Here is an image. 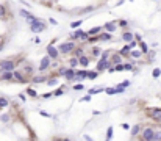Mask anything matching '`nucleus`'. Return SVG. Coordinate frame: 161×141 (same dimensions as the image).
Masks as SVG:
<instances>
[{
  "mask_svg": "<svg viewBox=\"0 0 161 141\" xmlns=\"http://www.w3.org/2000/svg\"><path fill=\"white\" fill-rule=\"evenodd\" d=\"M30 27V32L33 33H42L44 30H47V25H45L44 21H41V19H38L36 22H32V24H28Z\"/></svg>",
  "mask_w": 161,
  "mask_h": 141,
  "instance_id": "1",
  "label": "nucleus"
},
{
  "mask_svg": "<svg viewBox=\"0 0 161 141\" xmlns=\"http://www.w3.org/2000/svg\"><path fill=\"white\" fill-rule=\"evenodd\" d=\"M75 47H77V44L74 43V39L72 41H67V43H63V44H60V52L63 53V55H69V53H72L75 50Z\"/></svg>",
  "mask_w": 161,
  "mask_h": 141,
  "instance_id": "2",
  "label": "nucleus"
},
{
  "mask_svg": "<svg viewBox=\"0 0 161 141\" xmlns=\"http://www.w3.org/2000/svg\"><path fill=\"white\" fill-rule=\"evenodd\" d=\"M17 64L14 60H2L0 61V71L5 72V71H16Z\"/></svg>",
  "mask_w": 161,
  "mask_h": 141,
  "instance_id": "3",
  "label": "nucleus"
},
{
  "mask_svg": "<svg viewBox=\"0 0 161 141\" xmlns=\"http://www.w3.org/2000/svg\"><path fill=\"white\" fill-rule=\"evenodd\" d=\"M52 66V58L49 55H45V56H42L41 58V61H39V67H38V71L39 72H45L49 69V67Z\"/></svg>",
  "mask_w": 161,
  "mask_h": 141,
  "instance_id": "4",
  "label": "nucleus"
},
{
  "mask_svg": "<svg viewBox=\"0 0 161 141\" xmlns=\"http://www.w3.org/2000/svg\"><path fill=\"white\" fill-rule=\"evenodd\" d=\"M111 66H113V61H111V60L99 58V63H97V66H95V69L99 72H105V71H108V67H111Z\"/></svg>",
  "mask_w": 161,
  "mask_h": 141,
  "instance_id": "5",
  "label": "nucleus"
},
{
  "mask_svg": "<svg viewBox=\"0 0 161 141\" xmlns=\"http://www.w3.org/2000/svg\"><path fill=\"white\" fill-rule=\"evenodd\" d=\"M155 132L156 130H153L152 127H147V129L143 130V133H141V138H143L144 141H153L155 140Z\"/></svg>",
  "mask_w": 161,
  "mask_h": 141,
  "instance_id": "6",
  "label": "nucleus"
},
{
  "mask_svg": "<svg viewBox=\"0 0 161 141\" xmlns=\"http://www.w3.org/2000/svg\"><path fill=\"white\" fill-rule=\"evenodd\" d=\"M60 53H61V52H60V49L53 47V43H50V44L47 45V55L50 56L52 60H56V58L60 56Z\"/></svg>",
  "mask_w": 161,
  "mask_h": 141,
  "instance_id": "7",
  "label": "nucleus"
},
{
  "mask_svg": "<svg viewBox=\"0 0 161 141\" xmlns=\"http://www.w3.org/2000/svg\"><path fill=\"white\" fill-rule=\"evenodd\" d=\"M149 115L153 121H156V122H161V108H152L149 110Z\"/></svg>",
  "mask_w": 161,
  "mask_h": 141,
  "instance_id": "8",
  "label": "nucleus"
},
{
  "mask_svg": "<svg viewBox=\"0 0 161 141\" xmlns=\"http://www.w3.org/2000/svg\"><path fill=\"white\" fill-rule=\"evenodd\" d=\"M117 22L116 21H110V22H106V24H103V30H106V32H110V33H114L117 30Z\"/></svg>",
  "mask_w": 161,
  "mask_h": 141,
  "instance_id": "9",
  "label": "nucleus"
},
{
  "mask_svg": "<svg viewBox=\"0 0 161 141\" xmlns=\"http://www.w3.org/2000/svg\"><path fill=\"white\" fill-rule=\"evenodd\" d=\"M85 78H88V71L86 69H78L75 72V77H74L72 82H80V80H85Z\"/></svg>",
  "mask_w": 161,
  "mask_h": 141,
  "instance_id": "10",
  "label": "nucleus"
},
{
  "mask_svg": "<svg viewBox=\"0 0 161 141\" xmlns=\"http://www.w3.org/2000/svg\"><path fill=\"white\" fill-rule=\"evenodd\" d=\"M75 72H77V69L75 67H67L66 69V72H64V78L67 80V82H72V80H74V77H75Z\"/></svg>",
  "mask_w": 161,
  "mask_h": 141,
  "instance_id": "11",
  "label": "nucleus"
},
{
  "mask_svg": "<svg viewBox=\"0 0 161 141\" xmlns=\"http://www.w3.org/2000/svg\"><path fill=\"white\" fill-rule=\"evenodd\" d=\"M32 82L34 83V85H41V83H45L47 82V77L41 72L39 75H34V77H32Z\"/></svg>",
  "mask_w": 161,
  "mask_h": 141,
  "instance_id": "12",
  "label": "nucleus"
},
{
  "mask_svg": "<svg viewBox=\"0 0 161 141\" xmlns=\"http://www.w3.org/2000/svg\"><path fill=\"white\" fill-rule=\"evenodd\" d=\"M0 80H5V82H11V80H14V71H5V72H2Z\"/></svg>",
  "mask_w": 161,
  "mask_h": 141,
  "instance_id": "13",
  "label": "nucleus"
},
{
  "mask_svg": "<svg viewBox=\"0 0 161 141\" xmlns=\"http://www.w3.org/2000/svg\"><path fill=\"white\" fill-rule=\"evenodd\" d=\"M132 50H133V49L130 47V44L127 43V44H125L119 52H121V55H122V56H127V58H128V56H132Z\"/></svg>",
  "mask_w": 161,
  "mask_h": 141,
  "instance_id": "14",
  "label": "nucleus"
},
{
  "mask_svg": "<svg viewBox=\"0 0 161 141\" xmlns=\"http://www.w3.org/2000/svg\"><path fill=\"white\" fill-rule=\"evenodd\" d=\"M122 39H124V43H130V41L135 39V33H132L130 30H125V32L122 33Z\"/></svg>",
  "mask_w": 161,
  "mask_h": 141,
  "instance_id": "15",
  "label": "nucleus"
},
{
  "mask_svg": "<svg viewBox=\"0 0 161 141\" xmlns=\"http://www.w3.org/2000/svg\"><path fill=\"white\" fill-rule=\"evenodd\" d=\"M78 61H80V66H82V67H88V66H89L91 58L88 55H82V56H78Z\"/></svg>",
  "mask_w": 161,
  "mask_h": 141,
  "instance_id": "16",
  "label": "nucleus"
},
{
  "mask_svg": "<svg viewBox=\"0 0 161 141\" xmlns=\"http://www.w3.org/2000/svg\"><path fill=\"white\" fill-rule=\"evenodd\" d=\"M14 80H16L17 83H27V82H28V80L24 77V74L19 72V71H14Z\"/></svg>",
  "mask_w": 161,
  "mask_h": 141,
  "instance_id": "17",
  "label": "nucleus"
},
{
  "mask_svg": "<svg viewBox=\"0 0 161 141\" xmlns=\"http://www.w3.org/2000/svg\"><path fill=\"white\" fill-rule=\"evenodd\" d=\"M102 30H103V27H100V25H99V27H92V28H89V30H88V35H89V36L100 35V33H102Z\"/></svg>",
  "mask_w": 161,
  "mask_h": 141,
  "instance_id": "18",
  "label": "nucleus"
},
{
  "mask_svg": "<svg viewBox=\"0 0 161 141\" xmlns=\"http://www.w3.org/2000/svg\"><path fill=\"white\" fill-rule=\"evenodd\" d=\"M113 39V36H111L110 32H106V30H103V32L100 33V41H111Z\"/></svg>",
  "mask_w": 161,
  "mask_h": 141,
  "instance_id": "19",
  "label": "nucleus"
},
{
  "mask_svg": "<svg viewBox=\"0 0 161 141\" xmlns=\"http://www.w3.org/2000/svg\"><path fill=\"white\" fill-rule=\"evenodd\" d=\"M141 130H143V129H141V125L136 124V125H133V127H132V132H130V133H132V136L135 138V136H138L141 133Z\"/></svg>",
  "mask_w": 161,
  "mask_h": 141,
  "instance_id": "20",
  "label": "nucleus"
},
{
  "mask_svg": "<svg viewBox=\"0 0 161 141\" xmlns=\"http://www.w3.org/2000/svg\"><path fill=\"white\" fill-rule=\"evenodd\" d=\"M111 61H113V64L122 63V55H121V52H119V53H114V55H111Z\"/></svg>",
  "mask_w": 161,
  "mask_h": 141,
  "instance_id": "21",
  "label": "nucleus"
},
{
  "mask_svg": "<svg viewBox=\"0 0 161 141\" xmlns=\"http://www.w3.org/2000/svg\"><path fill=\"white\" fill-rule=\"evenodd\" d=\"M83 33H85L83 30H75V32H72V33H71V39H74V41H75V39H80Z\"/></svg>",
  "mask_w": 161,
  "mask_h": 141,
  "instance_id": "22",
  "label": "nucleus"
},
{
  "mask_svg": "<svg viewBox=\"0 0 161 141\" xmlns=\"http://www.w3.org/2000/svg\"><path fill=\"white\" fill-rule=\"evenodd\" d=\"M99 74H100V72H99L97 69H95V71H88V78H89V80H95L99 77Z\"/></svg>",
  "mask_w": 161,
  "mask_h": 141,
  "instance_id": "23",
  "label": "nucleus"
},
{
  "mask_svg": "<svg viewBox=\"0 0 161 141\" xmlns=\"http://www.w3.org/2000/svg\"><path fill=\"white\" fill-rule=\"evenodd\" d=\"M143 55H144V52L141 50V49L139 50H132V58H135V60H139Z\"/></svg>",
  "mask_w": 161,
  "mask_h": 141,
  "instance_id": "24",
  "label": "nucleus"
},
{
  "mask_svg": "<svg viewBox=\"0 0 161 141\" xmlns=\"http://www.w3.org/2000/svg\"><path fill=\"white\" fill-rule=\"evenodd\" d=\"M27 94H28L30 97H39V94H38V91L36 89H33V88H27V91H25Z\"/></svg>",
  "mask_w": 161,
  "mask_h": 141,
  "instance_id": "25",
  "label": "nucleus"
},
{
  "mask_svg": "<svg viewBox=\"0 0 161 141\" xmlns=\"http://www.w3.org/2000/svg\"><path fill=\"white\" fill-rule=\"evenodd\" d=\"M78 64H80V61H78V56H74V58H71V60H69V66L77 67Z\"/></svg>",
  "mask_w": 161,
  "mask_h": 141,
  "instance_id": "26",
  "label": "nucleus"
},
{
  "mask_svg": "<svg viewBox=\"0 0 161 141\" xmlns=\"http://www.w3.org/2000/svg\"><path fill=\"white\" fill-rule=\"evenodd\" d=\"M45 83H47L49 86H52V88H53V86L58 85V78H56V77H53V78H47V82H45Z\"/></svg>",
  "mask_w": 161,
  "mask_h": 141,
  "instance_id": "27",
  "label": "nucleus"
},
{
  "mask_svg": "<svg viewBox=\"0 0 161 141\" xmlns=\"http://www.w3.org/2000/svg\"><path fill=\"white\" fill-rule=\"evenodd\" d=\"M139 49L144 52V55H147V53H149V47H147V44H145L144 41H139Z\"/></svg>",
  "mask_w": 161,
  "mask_h": 141,
  "instance_id": "28",
  "label": "nucleus"
},
{
  "mask_svg": "<svg viewBox=\"0 0 161 141\" xmlns=\"http://www.w3.org/2000/svg\"><path fill=\"white\" fill-rule=\"evenodd\" d=\"M72 53H74V56H82L85 55V50H83V47H75V50Z\"/></svg>",
  "mask_w": 161,
  "mask_h": 141,
  "instance_id": "29",
  "label": "nucleus"
},
{
  "mask_svg": "<svg viewBox=\"0 0 161 141\" xmlns=\"http://www.w3.org/2000/svg\"><path fill=\"white\" fill-rule=\"evenodd\" d=\"M100 55H102V49L100 47H92V56L100 58Z\"/></svg>",
  "mask_w": 161,
  "mask_h": 141,
  "instance_id": "30",
  "label": "nucleus"
},
{
  "mask_svg": "<svg viewBox=\"0 0 161 141\" xmlns=\"http://www.w3.org/2000/svg\"><path fill=\"white\" fill-rule=\"evenodd\" d=\"M105 93L108 94V96H114V94H117L116 86H113V88H105Z\"/></svg>",
  "mask_w": 161,
  "mask_h": 141,
  "instance_id": "31",
  "label": "nucleus"
},
{
  "mask_svg": "<svg viewBox=\"0 0 161 141\" xmlns=\"http://www.w3.org/2000/svg\"><path fill=\"white\" fill-rule=\"evenodd\" d=\"M100 58H102V60H111V52H110V50H105V52H102Z\"/></svg>",
  "mask_w": 161,
  "mask_h": 141,
  "instance_id": "32",
  "label": "nucleus"
},
{
  "mask_svg": "<svg viewBox=\"0 0 161 141\" xmlns=\"http://www.w3.org/2000/svg\"><path fill=\"white\" fill-rule=\"evenodd\" d=\"M8 105H10L8 99H5V97H0V108H5V107H8Z\"/></svg>",
  "mask_w": 161,
  "mask_h": 141,
  "instance_id": "33",
  "label": "nucleus"
},
{
  "mask_svg": "<svg viewBox=\"0 0 161 141\" xmlns=\"http://www.w3.org/2000/svg\"><path fill=\"white\" fill-rule=\"evenodd\" d=\"M160 75H161V69H160V67H155V69L152 71V77L153 78H158Z\"/></svg>",
  "mask_w": 161,
  "mask_h": 141,
  "instance_id": "34",
  "label": "nucleus"
},
{
  "mask_svg": "<svg viewBox=\"0 0 161 141\" xmlns=\"http://www.w3.org/2000/svg\"><path fill=\"white\" fill-rule=\"evenodd\" d=\"M82 24H83L82 19H80V21H74V22L71 24V28H80V25H82Z\"/></svg>",
  "mask_w": 161,
  "mask_h": 141,
  "instance_id": "35",
  "label": "nucleus"
},
{
  "mask_svg": "<svg viewBox=\"0 0 161 141\" xmlns=\"http://www.w3.org/2000/svg\"><path fill=\"white\" fill-rule=\"evenodd\" d=\"M113 133H114V129L113 127H108V129H106V140H111V138H113Z\"/></svg>",
  "mask_w": 161,
  "mask_h": 141,
  "instance_id": "36",
  "label": "nucleus"
},
{
  "mask_svg": "<svg viewBox=\"0 0 161 141\" xmlns=\"http://www.w3.org/2000/svg\"><path fill=\"white\" fill-rule=\"evenodd\" d=\"M63 94H64V89L63 88H58V89L53 91V96H55V97H60V96H63Z\"/></svg>",
  "mask_w": 161,
  "mask_h": 141,
  "instance_id": "37",
  "label": "nucleus"
},
{
  "mask_svg": "<svg viewBox=\"0 0 161 141\" xmlns=\"http://www.w3.org/2000/svg\"><path fill=\"white\" fill-rule=\"evenodd\" d=\"M5 14H6V6L3 3H0V17H5Z\"/></svg>",
  "mask_w": 161,
  "mask_h": 141,
  "instance_id": "38",
  "label": "nucleus"
},
{
  "mask_svg": "<svg viewBox=\"0 0 161 141\" xmlns=\"http://www.w3.org/2000/svg\"><path fill=\"white\" fill-rule=\"evenodd\" d=\"M38 19H39V17H36V16H33V14H30V16L27 17V22H28V24H32V22H36Z\"/></svg>",
  "mask_w": 161,
  "mask_h": 141,
  "instance_id": "39",
  "label": "nucleus"
},
{
  "mask_svg": "<svg viewBox=\"0 0 161 141\" xmlns=\"http://www.w3.org/2000/svg\"><path fill=\"white\" fill-rule=\"evenodd\" d=\"M124 66H125V71H135L133 63H124Z\"/></svg>",
  "mask_w": 161,
  "mask_h": 141,
  "instance_id": "40",
  "label": "nucleus"
},
{
  "mask_svg": "<svg viewBox=\"0 0 161 141\" xmlns=\"http://www.w3.org/2000/svg\"><path fill=\"white\" fill-rule=\"evenodd\" d=\"M117 25H119V27H122V28H125V27L128 25V22L125 21V19H122V21H117Z\"/></svg>",
  "mask_w": 161,
  "mask_h": 141,
  "instance_id": "41",
  "label": "nucleus"
},
{
  "mask_svg": "<svg viewBox=\"0 0 161 141\" xmlns=\"http://www.w3.org/2000/svg\"><path fill=\"white\" fill-rule=\"evenodd\" d=\"M91 97H92V96H91V94L88 93L86 96H83L82 99H80V102H89V100H91Z\"/></svg>",
  "mask_w": 161,
  "mask_h": 141,
  "instance_id": "42",
  "label": "nucleus"
},
{
  "mask_svg": "<svg viewBox=\"0 0 161 141\" xmlns=\"http://www.w3.org/2000/svg\"><path fill=\"white\" fill-rule=\"evenodd\" d=\"M116 91H117V94H124L125 88H124V86H121V85H116Z\"/></svg>",
  "mask_w": 161,
  "mask_h": 141,
  "instance_id": "43",
  "label": "nucleus"
},
{
  "mask_svg": "<svg viewBox=\"0 0 161 141\" xmlns=\"http://www.w3.org/2000/svg\"><path fill=\"white\" fill-rule=\"evenodd\" d=\"M19 14H21V16H24V17L27 19V17H28L32 13H28V11H27V10H21V11H19Z\"/></svg>",
  "mask_w": 161,
  "mask_h": 141,
  "instance_id": "44",
  "label": "nucleus"
},
{
  "mask_svg": "<svg viewBox=\"0 0 161 141\" xmlns=\"http://www.w3.org/2000/svg\"><path fill=\"white\" fill-rule=\"evenodd\" d=\"M0 121H2V122H8V121H10V115H2V116H0Z\"/></svg>",
  "mask_w": 161,
  "mask_h": 141,
  "instance_id": "45",
  "label": "nucleus"
},
{
  "mask_svg": "<svg viewBox=\"0 0 161 141\" xmlns=\"http://www.w3.org/2000/svg\"><path fill=\"white\" fill-rule=\"evenodd\" d=\"M74 89L75 91H82L83 89V85H82V83H75V85H74Z\"/></svg>",
  "mask_w": 161,
  "mask_h": 141,
  "instance_id": "46",
  "label": "nucleus"
},
{
  "mask_svg": "<svg viewBox=\"0 0 161 141\" xmlns=\"http://www.w3.org/2000/svg\"><path fill=\"white\" fill-rule=\"evenodd\" d=\"M39 113H41V116H44V118H52V115H50V113L44 111V110H39Z\"/></svg>",
  "mask_w": 161,
  "mask_h": 141,
  "instance_id": "47",
  "label": "nucleus"
},
{
  "mask_svg": "<svg viewBox=\"0 0 161 141\" xmlns=\"http://www.w3.org/2000/svg\"><path fill=\"white\" fill-rule=\"evenodd\" d=\"M119 85H121V86H124V88H127V86H130V85H132V82H130V80H125V82L119 83Z\"/></svg>",
  "mask_w": 161,
  "mask_h": 141,
  "instance_id": "48",
  "label": "nucleus"
},
{
  "mask_svg": "<svg viewBox=\"0 0 161 141\" xmlns=\"http://www.w3.org/2000/svg\"><path fill=\"white\" fill-rule=\"evenodd\" d=\"M25 72H28V74L32 75V74H33V67L30 66V64H27V66H25Z\"/></svg>",
  "mask_w": 161,
  "mask_h": 141,
  "instance_id": "49",
  "label": "nucleus"
},
{
  "mask_svg": "<svg viewBox=\"0 0 161 141\" xmlns=\"http://www.w3.org/2000/svg\"><path fill=\"white\" fill-rule=\"evenodd\" d=\"M121 127H122V129H125V130H132V127H130V125H128L127 122H124V124H121Z\"/></svg>",
  "mask_w": 161,
  "mask_h": 141,
  "instance_id": "50",
  "label": "nucleus"
},
{
  "mask_svg": "<svg viewBox=\"0 0 161 141\" xmlns=\"http://www.w3.org/2000/svg\"><path fill=\"white\" fill-rule=\"evenodd\" d=\"M155 140H161V130H156L155 132Z\"/></svg>",
  "mask_w": 161,
  "mask_h": 141,
  "instance_id": "51",
  "label": "nucleus"
},
{
  "mask_svg": "<svg viewBox=\"0 0 161 141\" xmlns=\"http://www.w3.org/2000/svg\"><path fill=\"white\" fill-rule=\"evenodd\" d=\"M66 69H67V67H60V69H58V74H60V75H64Z\"/></svg>",
  "mask_w": 161,
  "mask_h": 141,
  "instance_id": "52",
  "label": "nucleus"
},
{
  "mask_svg": "<svg viewBox=\"0 0 161 141\" xmlns=\"http://www.w3.org/2000/svg\"><path fill=\"white\" fill-rule=\"evenodd\" d=\"M52 96H53V93H45V94H42V97H44V99H50Z\"/></svg>",
  "mask_w": 161,
  "mask_h": 141,
  "instance_id": "53",
  "label": "nucleus"
},
{
  "mask_svg": "<svg viewBox=\"0 0 161 141\" xmlns=\"http://www.w3.org/2000/svg\"><path fill=\"white\" fill-rule=\"evenodd\" d=\"M135 39H138V41H143V36H141L139 33H135Z\"/></svg>",
  "mask_w": 161,
  "mask_h": 141,
  "instance_id": "54",
  "label": "nucleus"
},
{
  "mask_svg": "<svg viewBox=\"0 0 161 141\" xmlns=\"http://www.w3.org/2000/svg\"><path fill=\"white\" fill-rule=\"evenodd\" d=\"M49 22H50L52 25H56V24H58V22H56L55 19H53V17H50V19H49Z\"/></svg>",
  "mask_w": 161,
  "mask_h": 141,
  "instance_id": "55",
  "label": "nucleus"
},
{
  "mask_svg": "<svg viewBox=\"0 0 161 141\" xmlns=\"http://www.w3.org/2000/svg\"><path fill=\"white\" fill-rule=\"evenodd\" d=\"M19 99H21L22 102H25V99H27V97H25V94H19Z\"/></svg>",
  "mask_w": 161,
  "mask_h": 141,
  "instance_id": "56",
  "label": "nucleus"
},
{
  "mask_svg": "<svg viewBox=\"0 0 161 141\" xmlns=\"http://www.w3.org/2000/svg\"><path fill=\"white\" fill-rule=\"evenodd\" d=\"M33 43H34V44H41V39H39V38H34Z\"/></svg>",
  "mask_w": 161,
  "mask_h": 141,
  "instance_id": "57",
  "label": "nucleus"
},
{
  "mask_svg": "<svg viewBox=\"0 0 161 141\" xmlns=\"http://www.w3.org/2000/svg\"><path fill=\"white\" fill-rule=\"evenodd\" d=\"M2 49H3V43H0V50H2Z\"/></svg>",
  "mask_w": 161,
  "mask_h": 141,
  "instance_id": "58",
  "label": "nucleus"
},
{
  "mask_svg": "<svg viewBox=\"0 0 161 141\" xmlns=\"http://www.w3.org/2000/svg\"><path fill=\"white\" fill-rule=\"evenodd\" d=\"M130 2H132V0H130Z\"/></svg>",
  "mask_w": 161,
  "mask_h": 141,
  "instance_id": "59",
  "label": "nucleus"
}]
</instances>
